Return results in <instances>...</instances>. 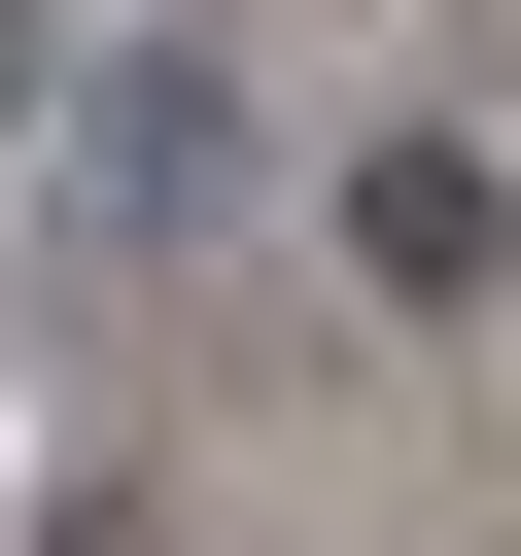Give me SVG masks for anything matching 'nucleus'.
Returning <instances> with one entry per match:
<instances>
[{"mask_svg": "<svg viewBox=\"0 0 521 556\" xmlns=\"http://www.w3.org/2000/svg\"><path fill=\"white\" fill-rule=\"evenodd\" d=\"M313 243H347V313H382V348H452V313H521V174H486L452 104H382V139L313 174Z\"/></svg>", "mask_w": 521, "mask_h": 556, "instance_id": "2", "label": "nucleus"}, {"mask_svg": "<svg viewBox=\"0 0 521 556\" xmlns=\"http://www.w3.org/2000/svg\"><path fill=\"white\" fill-rule=\"evenodd\" d=\"M0 174H35V35H0Z\"/></svg>", "mask_w": 521, "mask_h": 556, "instance_id": "3", "label": "nucleus"}, {"mask_svg": "<svg viewBox=\"0 0 521 556\" xmlns=\"http://www.w3.org/2000/svg\"><path fill=\"white\" fill-rule=\"evenodd\" d=\"M243 174H278V104H243L208 35H104V70H69V243H104V278H174Z\"/></svg>", "mask_w": 521, "mask_h": 556, "instance_id": "1", "label": "nucleus"}]
</instances>
